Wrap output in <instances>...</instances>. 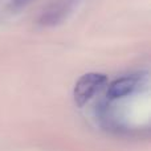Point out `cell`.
Returning a JSON list of instances; mask_svg holds the SVG:
<instances>
[{"label":"cell","mask_w":151,"mask_h":151,"mask_svg":"<svg viewBox=\"0 0 151 151\" xmlns=\"http://www.w3.org/2000/svg\"><path fill=\"white\" fill-rule=\"evenodd\" d=\"M107 82V77L102 73H88L83 74L76 82L73 97L78 106L88 104Z\"/></svg>","instance_id":"cell-1"},{"label":"cell","mask_w":151,"mask_h":151,"mask_svg":"<svg viewBox=\"0 0 151 151\" xmlns=\"http://www.w3.org/2000/svg\"><path fill=\"white\" fill-rule=\"evenodd\" d=\"M80 0H53L40 16V24L42 27H55L63 23L74 11Z\"/></svg>","instance_id":"cell-2"},{"label":"cell","mask_w":151,"mask_h":151,"mask_svg":"<svg viewBox=\"0 0 151 151\" xmlns=\"http://www.w3.org/2000/svg\"><path fill=\"white\" fill-rule=\"evenodd\" d=\"M142 85V77L139 76H125L113 81L107 88V99H119L133 94Z\"/></svg>","instance_id":"cell-3"},{"label":"cell","mask_w":151,"mask_h":151,"mask_svg":"<svg viewBox=\"0 0 151 151\" xmlns=\"http://www.w3.org/2000/svg\"><path fill=\"white\" fill-rule=\"evenodd\" d=\"M33 0H5L4 8L9 13H17L25 7H28Z\"/></svg>","instance_id":"cell-4"}]
</instances>
